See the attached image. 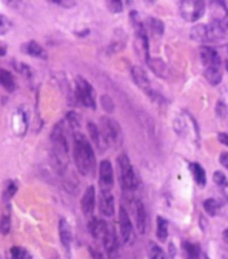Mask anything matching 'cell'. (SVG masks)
Here are the masks:
<instances>
[{
  "label": "cell",
  "mask_w": 228,
  "mask_h": 259,
  "mask_svg": "<svg viewBox=\"0 0 228 259\" xmlns=\"http://www.w3.org/2000/svg\"><path fill=\"white\" fill-rule=\"evenodd\" d=\"M74 160L76 170L84 177H94L96 171V155L92 145L80 133L74 134Z\"/></svg>",
  "instance_id": "obj_1"
},
{
  "label": "cell",
  "mask_w": 228,
  "mask_h": 259,
  "mask_svg": "<svg viewBox=\"0 0 228 259\" xmlns=\"http://www.w3.org/2000/svg\"><path fill=\"white\" fill-rule=\"evenodd\" d=\"M118 168H119V181L122 185V189L125 193H132L138 187V178L131 160L125 154H120L118 156Z\"/></svg>",
  "instance_id": "obj_2"
},
{
  "label": "cell",
  "mask_w": 228,
  "mask_h": 259,
  "mask_svg": "<svg viewBox=\"0 0 228 259\" xmlns=\"http://www.w3.org/2000/svg\"><path fill=\"white\" fill-rule=\"evenodd\" d=\"M99 130L103 135L104 141L108 146H120L123 142V130L115 119L110 116H102L99 122Z\"/></svg>",
  "instance_id": "obj_3"
},
{
  "label": "cell",
  "mask_w": 228,
  "mask_h": 259,
  "mask_svg": "<svg viewBox=\"0 0 228 259\" xmlns=\"http://www.w3.org/2000/svg\"><path fill=\"white\" fill-rule=\"evenodd\" d=\"M75 98L84 107L96 108V102L94 98V87L83 76H76L75 79Z\"/></svg>",
  "instance_id": "obj_4"
},
{
  "label": "cell",
  "mask_w": 228,
  "mask_h": 259,
  "mask_svg": "<svg viewBox=\"0 0 228 259\" xmlns=\"http://www.w3.org/2000/svg\"><path fill=\"white\" fill-rule=\"evenodd\" d=\"M179 11L186 22L194 23L204 15L206 4L200 0H183L179 3Z\"/></svg>",
  "instance_id": "obj_5"
},
{
  "label": "cell",
  "mask_w": 228,
  "mask_h": 259,
  "mask_svg": "<svg viewBox=\"0 0 228 259\" xmlns=\"http://www.w3.org/2000/svg\"><path fill=\"white\" fill-rule=\"evenodd\" d=\"M115 175L114 167L108 159H104L99 164V186L103 191H111L114 187Z\"/></svg>",
  "instance_id": "obj_6"
},
{
  "label": "cell",
  "mask_w": 228,
  "mask_h": 259,
  "mask_svg": "<svg viewBox=\"0 0 228 259\" xmlns=\"http://www.w3.org/2000/svg\"><path fill=\"white\" fill-rule=\"evenodd\" d=\"M131 76H132V80L135 81V84L139 87L143 93H146L148 97L155 98V91L152 89L151 81H150V78H148L147 72L139 66H133L131 68Z\"/></svg>",
  "instance_id": "obj_7"
},
{
  "label": "cell",
  "mask_w": 228,
  "mask_h": 259,
  "mask_svg": "<svg viewBox=\"0 0 228 259\" xmlns=\"http://www.w3.org/2000/svg\"><path fill=\"white\" fill-rule=\"evenodd\" d=\"M95 203H96V191H95V186H88L85 191L83 193V196H81L80 200V206L81 211L84 214L85 218H94V211H95Z\"/></svg>",
  "instance_id": "obj_8"
},
{
  "label": "cell",
  "mask_w": 228,
  "mask_h": 259,
  "mask_svg": "<svg viewBox=\"0 0 228 259\" xmlns=\"http://www.w3.org/2000/svg\"><path fill=\"white\" fill-rule=\"evenodd\" d=\"M119 230H120V238L123 243H128L132 237V223H131L128 212L123 206L119 208Z\"/></svg>",
  "instance_id": "obj_9"
},
{
  "label": "cell",
  "mask_w": 228,
  "mask_h": 259,
  "mask_svg": "<svg viewBox=\"0 0 228 259\" xmlns=\"http://www.w3.org/2000/svg\"><path fill=\"white\" fill-rule=\"evenodd\" d=\"M102 242H103L104 250H106L107 255L110 256V258L116 256L119 250V242H118V237H116V231H115L114 226H110V225H108Z\"/></svg>",
  "instance_id": "obj_10"
},
{
  "label": "cell",
  "mask_w": 228,
  "mask_h": 259,
  "mask_svg": "<svg viewBox=\"0 0 228 259\" xmlns=\"http://www.w3.org/2000/svg\"><path fill=\"white\" fill-rule=\"evenodd\" d=\"M99 211L100 214L106 217V218H111L115 214V199L114 195L111 191H103L100 190L99 193Z\"/></svg>",
  "instance_id": "obj_11"
},
{
  "label": "cell",
  "mask_w": 228,
  "mask_h": 259,
  "mask_svg": "<svg viewBox=\"0 0 228 259\" xmlns=\"http://www.w3.org/2000/svg\"><path fill=\"white\" fill-rule=\"evenodd\" d=\"M199 54H200V59L204 64V68L212 66H221L220 55L216 50L211 49V47H200Z\"/></svg>",
  "instance_id": "obj_12"
},
{
  "label": "cell",
  "mask_w": 228,
  "mask_h": 259,
  "mask_svg": "<svg viewBox=\"0 0 228 259\" xmlns=\"http://www.w3.org/2000/svg\"><path fill=\"white\" fill-rule=\"evenodd\" d=\"M59 237H60V242H62L63 247L66 248L67 251L70 252L71 244H72V239H74V235H72V229H71V225L68 223V221L64 218H62L59 221Z\"/></svg>",
  "instance_id": "obj_13"
},
{
  "label": "cell",
  "mask_w": 228,
  "mask_h": 259,
  "mask_svg": "<svg viewBox=\"0 0 228 259\" xmlns=\"http://www.w3.org/2000/svg\"><path fill=\"white\" fill-rule=\"evenodd\" d=\"M135 219H136V229L139 234L146 233L148 226V217L143 202H140V200L135 202Z\"/></svg>",
  "instance_id": "obj_14"
},
{
  "label": "cell",
  "mask_w": 228,
  "mask_h": 259,
  "mask_svg": "<svg viewBox=\"0 0 228 259\" xmlns=\"http://www.w3.org/2000/svg\"><path fill=\"white\" fill-rule=\"evenodd\" d=\"M87 130H88V134H89V137H91V141L94 142V145L98 147L99 151H104V150L108 147V145H107L106 141H104L103 135H102V133H100L99 126H96V123L94 122H88V124H87Z\"/></svg>",
  "instance_id": "obj_15"
},
{
  "label": "cell",
  "mask_w": 228,
  "mask_h": 259,
  "mask_svg": "<svg viewBox=\"0 0 228 259\" xmlns=\"http://www.w3.org/2000/svg\"><path fill=\"white\" fill-rule=\"evenodd\" d=\"M147 64L152 70V72H154L156 76H159V78L167 79L169 76L168 66H167L160 58H150V59L147 60Z\"/></svg>",
  "instance_id": "obj_16"
},
{
  "label": "cell",
  "mask_w": 228,
  "mask_h": 259,
  "mask_svg": "<svg viewBox=\"0 0 228 259\" xmlns=\"http://www.w3.org/2000/svg\"><path fill=\"white\" fill-rule=\"evenodd\" d=\"M107 227H108V223L103 219L99 218H91L89 219V233L95 239H99L102 241L104 237V234L107 231Z\"/></svg>",
  "instance_id": "obj_17"
},
{
  "label": "cell",
  "mask_w": 228,
  "mask_h": 259,
  "mask_svg": "<svg viewBox=\"0 0 228 259\" xmlns=\"http://www.w3.org/2000/svg\"><path fill=\"white\" fill-rule=\"evenodd\" d=\"M23 51L26 52L27 55L33 56V58H37V59L45 60L48 56L47 51H45V50L35 40L27 41L26 45L23 46Z\"/></svg>",
  "instance_id": "obj_18"
},
{
  "label": "cell",
  "mask_w": 228,
  "mask_h": 259,
  "mask_svg": "<svg viewBox=\"0 0 228 259\" xmlns=\"http://www.w3.org/2000/svg\"><path fill=\"white\" fill-rule=\"evenodd\" d=\"M12 127H14V131H15L18 135H23V134L26 133L27 130V122H28V118H27V114L23 111L22 108L18 110L14 115V120H12Z\"/></svg>",
  "instance_id": "obj_19"
},
{
  "label": "cell",
  "mask_w": 228,
  "mask_h": 259,
  "mask_svg": "<svg viewBox=\"0 0 228 259\" xmlns=\"http://www.w3.org/2000/svg\"><path fill=\"white\" fill-rule=\"evenodd\" d=\"M204 76H206L207 81L212 85L219 84L223 78V70L221 66H212V67H206L204 68Z\"/></svg>",
  "instance_id": "obj_20"
},
{
  "label": "cell",
  "mask_w": 228,
  "mask_h": 259,
  "mask_svg": "<svg viewBox=\"0 0 228 259\" xmlns=\"http://www.w3.org/2000/svg\"><path fill=\"white\" fill-rule=\"evenodd\" d=\"M190 170H191V174L194 177V181L198 186L200 187H204L206 186V171L203 168L199 163H191V166H190Z\"/></svg>",
  "instance_id": "obj_21"
},
{
  "label": "cell",
  "mask_w": 228,
  "mask_h": 259,
  "mask_svg": "<svg viewBox=\"0 0 228 259\" xmlns=\"http://www.w3.org/2000/svg\"><path fill=\"white\" fill-rule=\"evenodd\" d=\"M0 85L4 90H7L8 93H12L15 90V79L10 71L4 70V68H0Z\"/></svg>",
  "instance_id": "obj_22"
},
{
  "label": "cell",
  "mask_w": 228,
  "mask_h": 259,
  "mask_svg": "<svg viewBox=\"0 0 228 259\" xmlns=\"http://www.w3.org/2000/svg\"><path fill=\"white\" fill-rule=\"evenodd\" d=\"M191 37L198 41H210V33H208V27L206 24H198L192 27Z\"/></svg>",
  "instance_id": "obj_23"
},
{
  "label": "cell",
  "mask_w": 228,
  "mask_h": 259,
  "mask_svg": "<svg viewBox=\"0 0 228 259\" xmlns=\"http://www.w3.org/2000/svg\"><path fill=\"white\" fill-rule=\"evenodd\" d=\"M11 230V211H10V203L6 204L3 214L0 217V233L8 234Z\"/></svg>",
  "instance_id": "obj_24"
},
{
  "label": "cell",
  "mask_w": 228,
  "mask_h": 259,
  "mask_svg": "<svg viewBox=\"0 0 228 259\" xmlns=\"http://www.w3.org/2000/svg\"><path fill=\"white\" fill-rule=\"evenodd\" d=\"M156 237L160 242H166L168 238V222L163 217L156 219Z\"/></svg>",
  "instance_id": "obj_25"
},
{
  "label": "cell",
  "mask_w": 228,
  "mask_h": 259,
  "mask_svg": "<svg viewBox=\"0 0 228 259\" xmlns=\"http://www.w3.org/2000/svg\"><path fill=\"white\" fill-rule=\"evenodd\" d=\"M8 258L10 259H32L31 252L24 247L14 246L8 250Z\"/></svg>",
  "instance_id": "obj_26"
},
{
  "label": "cell",
  "mask_w": 228,
  "mask_h": 259,
  "mask_svg": "<svg viewBox=\"0 0 228 259\" xmlns=\"http://www.w3.org/2000/svg\"><path fill=\"white\" fill-rule=\"evenodd\" d=\"M148 28L154 36L160 37L164 33V23L158 18H150L148 19Z\"/></svg>",
  "instance_id": "obj_27"
},
{
  "label": "cell",
  "mask_w": 228,
  "mask_h": 259,
  "mask_svg": "<svg viewBox=\"0 0 228 259\" xmlns=\"http://www.w3.org/2000/svg\"><path fill=\"white\" fill-rule=\"evenodd\" d=\"M181 246H183L184 254H186L188 259H199V256H200V247H199L198 244L184 241Z\"/></svg>",
  "instance_id": "obj_28"
},
{
  "label": "cell",
  "mask_w": 228,
  "mask_h": 259,
  "mask_svg": "<svg viewBox=\"0 0 228 259\" xmlns=\"http://www.w3.org/2000/svg\"><path fill=\"white\" fill-rule=\"evenodd\" d=\"M64 123L74 131V134L79 133L77 131L79 127H80V116H79V114H76L75 111H70L67 114L66 119H64Z\"/></svg>",
  "instance_id": "obj_29"
},
{
  "label": "cell",
  "mask_w": 228,
  "mask_h": 259,
  "mask_svg": "<svg viewBox=\"0 0 228 259\" xmlns=\"http://www.w3.org/2000/svg\"><path fill=\"white\" fill-rule=\"evenodd\" d=\"M16 191H18V185H16V182L14 181H7L6 182V185H4V190H3V198L4 202L8 203L10 200L15 196Z\"/></svg>",
  "instance_id": "obj_30"
},
{
  "label": "cell",
  "mask_w": 228,
  "mask_h": 259,
  "mask_svg": "<svg viewBox=\"0 0 228 259\" xmlns=\"http://www.w3.org/2000/svg\"><path fill=\"white\" fill-rule=\"evenodd\" d=\"M203 207H204L207 214L211 215V217H215V215H217L219 210H220V203H219L216 199H212V198H211V199L204 200Z\"/></svg>",
  "instance_id": "obj_31"
},
{
  "label": "cell",
  "mask_w": 228,
  "mask_h": 259,
  "mask_svg": "<svg viewBox=\"0 0 228 259\" xmlns=\"http://www.w3.org/2000/svg\"><path fill=\"white\" fill-rule=\"evenodd\" d=\"M148 256H150V259H168L166 255V252L163 251V248H160L158 244L155 243H150Z\"/></svg>",
  "instance_id": "obj_32"
},
{
  "label": "cell",
  "mask_w": 228,
  "mask_h": 259,
  "mask_svg": "<svg viewBox=\"0 0 228 259\" xmlns=\"http://www.w3.org/2000/svg\"><path fill=\"white\" fill-rule=\"evenodd\" d=\"M12 66L18 71L19 74H22L23 76H26V78H31V75H32V70H31V67L28 64L23 63V62H18V60H14L12 62Z\"/></svg>",
  "instance_id": "obj_33"
},
{
  "label": "cell",
  "mask_w": 228,
  "mask_h": 259,
  "mask_svg": "<svg viewBox=\"0 0 228 259\" xmlns=\"http://www.w3.org/2000/svg\"><path fill=\"white\" fill-rule=\"evenodd\" d=\"M213 182H215V185L219 186V187H228V179L225 177L224 172H221V171H215L213 172Z\"/></svg>",
  "instance_id": "obj_34"
},
{
  "label": "cell",
  "mask_w": 228,
  "mask_h": 259,
  "mask_svg": "<svg viewBox=\"0 0 228 259\" xmlns=\"http://www.w3.org/2000/svg\"><path fill=\"white\" fill-rule=\"evenodd\" d=\"M100 102H102V106H103L104 111L114 112L115 103L114 100H112V98L108 97V95H103V97L100 98Z\"/></svg>",
  "instance_id": "obj_35"
},
{
  "label": "cell",
  "mask_w": 228,
  "mask_h": 259,
  "mask_svg": "<svg viewBox=\"0 0 228 259\" xmlns=\"http://www.w3.org/2000/svg\"><path fill=\"white\" fill-rule=\"evenodd\" d=\"M106 6L114 14H118V12L123 11V3L119 2V0H108V2H106Z\"/></svg>",
  "instance_id": "obj_36"
},
{
  "label": "cell",
  "mask_w": 228,
  "mask_h": 259,
  "mask_svg": "<svg viewBox=\"0 0 228 259\" xmlns=\"http://www.w3.org/2000/svg\"><path fill=\"white\" fill-rule=\"evenodd\" d=\"M11 26H12L11 22H10L6 16L0 14V35L7 33L8 31L11 30Z\"/></svg>",
  "instance_id": "obj_37"
},
{
  "label": "cell",
  "mask_w": 228,
  "mask_h": 259,
  "mask_svg": "<svg viewBox=\"0 0 228 259\" xmlns=\"http://www.w3.org/2000/svg\"><path fill=\"white\" fill-rule=\"evenodd\" d=\"M215 111H216V115L217 118H225L227 116V106H225V103L223 102V100H219L216 103V108H215Z\"/></svg>",
  "instance_id": "obj_38"
},
{
  "label": "cell",
  "mask_w": 228,
  "mask_h": 259,
  "mask_svg": "<svg viewBox=\"0 0 228 259\" xmlns=\"http://www.w3.org/2000/svg\"><path fill=\"white\" fill-rule=\"evenodd\" d=\"M51 3L64 8H72L76 6V2H74V0H51Z\"/></svg>",
  "instance_id": "obj_39"
},
{
  "label": "cell",
  "mask_w": 228,
  "mask_h": 259,
  "mask_svg": "<svg viewBox=\"0 0 228 259\" xmlns=\"http://www.w3.org/2000/svg\"><path fill=\"white\" fill-rule=\"evenodd\" d=\"M217 139H219V142H220V143H223V145L227 146L228 147V134L219 133V135H217Z\"/></svg>",
  "instance_id": "obj_40"
},
{
  "label": "cell",
  "mask_w": 228,
  "mask_h": 259,
  "mask_svg": "<svg viewBox=\"0 0 228 259\" xmlns=\"http://www.w3.org/2000/svg\"><path fill=\"white\" fill-rule=\"evenodd\" d=\"M220 163H221V166L225 167L228 170V152H223L220 155Z\"/></svg>",
  "instance_id": "obj_41"
},
{
  "label": "cell",
  "mask_w": 228,
  "mask_h": 259,
  "mask_svg": "<svg viewBox=\"0 0 228 259\" xmlns=\"http://www.w3.org/2000/svg\"><path fill=\"white\" fill-rule=\"evenodd\" d=\"M89 252H91L92 259H104L103 255H102V254H100V252L98 251V250H95V248L89 247Z\"/></svg>",
  "instance_id": "obj_42"
},
{
  "label": "cell",
  "mask_w": 228,
  "mask_h": 259,
  "mask_svg": "<svg viewBox=\"0 0 228 259\" xmlns=\"http://www.w3.org/2000/svg\"><path fill=\"white\" fill-rule=\"evenodd\" d=\"M6 52H7V47H6V45H3V43L0 41V55H6Z\"/></svg>",
  "instance_id": "obj_43"
},
{
  "label": "cell",
  "mask_w": 228,
  "mask_h": 259,
  "mask_svg": "<svg viewBox=\"0 0 228 259\" xmlns=\"http://www.w3.org/2000/svg\"><path fill=\"white\" fill-rule=\"evenodd\" d=\"M89 31L88 30H83V31H77L76 35H79V36H85V35H88Z\"/></svg>",
  "instance_id": "obj_44"
},
{
  "label": "cell",
  "mask_w": 228,
  "mask_h": 259,
  "mask_svg": "<svg viewBox=\"0 0 228 259\" xmlns=\"http://www.w3.org/2000/svg\"><path fill=\"white\" fill-rule=\"evenodd\" d=\"M223 238H224L225 241L228 242V227L224 230V233H223Z\"/></svg>",
  "instance_id": "obj_45"
},
{
  "label": "cell",
  "mask_w": 228,
  "mask_h": 259,
  "mask_svg": "<svg viewBox=\"0 0 228 259\" xmlns=\"http://www.w3.org/2000/svg\"><path fill=\"white\" fill-rule=\"evenodd\" d=\"M225 67H227V71H228V60H227V63H225Z\"/></svg>",
  "instance_id": "obj_46"
}]
</instances>
